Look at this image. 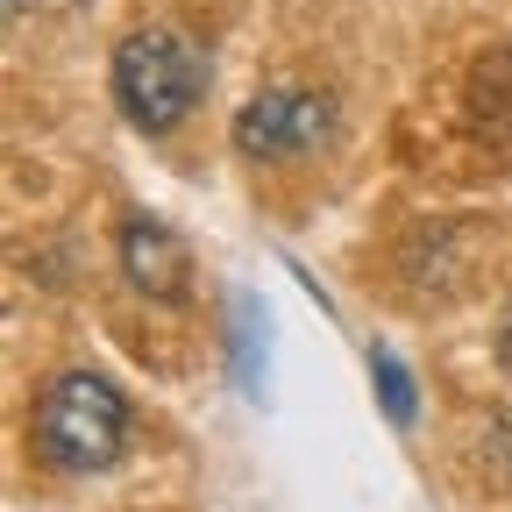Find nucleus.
Returning <instances> with one entry per match:
<instances>
[{"label":"nucleus","instance_id":"obj_1","mask_svg":"<svg viewBox=\"0 0 512 512\" xmlns=\"http://www.w3.org/2000/svg\"><path fill=\"white\" fill-rule=\"evenodd\" d=\"M128 427H136V413H128L121 384L100 377V370H64L50 377V392L36 399V463L57 470V477H93L107 463H121L128 448Z\"/></svg>","mask_w":512,"mask_h":512},{"label":"nucleus","instance_id":"obj_2","mask_svg":"<svg viewBox=\"0 0 512 512\" xmlns=\"http://www.w3.org/2000/svg\"><path fill=\"white\" fill-rule=\"evenodd\" d=\"M200 86H207V64L178 29L143 22V29L121 36V50H114V107H121L128 128L171 136V128L200 107Z\"/></svg>","mask_w":512,"mask_h":512},{"label":"nucleus","instance_id":"obj_3","mask_svg":"<svg viewBox=\"0 0 512 512\" xmlns=\"http://www.w3.org/2000/svg\"><path fill=\"white\" fill-rule=\"evenodd\" d=\"M335 136V100L313 86H264L235 114V150L264 164H299Z\"/></svg>","mask_w":512,"mask_h":512},{"label":"nucleus","instance_id":"obj_4","mask_svg":"<svg viewBox=\"0 0 512 512\" xmlns=\"http://www.w3.org/2000/svg\"><path fill=\"white\" fill-rule=\"evenodd\" d=\"M114 256H121V278L136 285L143 299H157V306H185V292H192V256H185V242H178L164 221L128 214L121 235H114Z\"/></svg>","mask_w":512,"mask_h":512},{"label":"nucleus","instance_id":"obj_5","mask_svg":"<svg viewBox=\"0 0 512 512\" xmlns=\"http://www.w3.org/2000/svg\"><path fill=\"white\" fill-rule=\"evenodd\" d=\"M370 384H377V406H384V420H392V427H413L420 399H413V377H406V363H399L392 349H377V356H370Z\"/></svg>","mask_w":512,"mask_h":512},{"label":"nucleus","instance_id":"obj_6","mask_svg":"<svg viewBox=\"0 0 512 512\" xmlns=\"http://www.w3.org/2000/svg\"><path fill=\"white\" fill-rule=\"evenodd\" d=\"M8 15H15V22H22V15H29V0H8Z\"/></svg>","mask_w":512,"mask_h":512}]
</instances>
